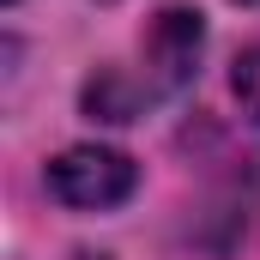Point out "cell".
Here are the masks:
<instances>
[{
	"mask_svg": "<svg viewBox=\"0 0 260 260\" xmlns=\"http://www.w3.org/2000/svg\"><path fill=\"white\" fill-rule=\"evenodd\" d=\"M49 188L61 206H79V212H109L139 188V170L133 157L109 151V145H73L49 164Z\"/></svg>",
	"mask_w": 260,
	"mask_h": 260,
	"instance_id": "1",
	"label": "cell"
},
{
	"mask_svg": "<svg viewBox=\"0 0 260 260\" xmlns=\"http://www.w3.org/2000/svg\"><path fill=\"white\" fill-rule=\"evenodd\" d=\"M200 43H206V24H200V12H188V6H170V12H157V24H151V37H145V61H151L157 91H176V85H188V73H194V61H200Z\"/></svg>",
	"mask_w": 260,
	"mask_h": 260,
	"instance_id": "2",
	"label": "cell"
},
{
	"mask_svg": "<svg viewBox=\"0 0 260 260\" xmlns=\"http://www.w3.org/2000/svg\"><path fill=\"white\" fill-rule=\"evenodd\" d=\"M230 85H236V103H242V115H254V121H260V43L248 49V55H236Z\"/></svg>",
	"mask_w": 260,
	"mask_h": 260,
	"instance_id": "3",
	"label": "cell"
},
{
	"mask_svg": "<svg viewBox=\"0 0 260 260\" xmlns=\"http://www.w3.org/2000/svg\"><path fill=\"white\" fill-rule=\"evenodd\" d=\"M254 6H260V0H254Z\"/></svg>",
	"mask_w": 260,
	"mask_h": 260,
	"instance_id": "4",
	"label": "cell"
}]
</instances>
